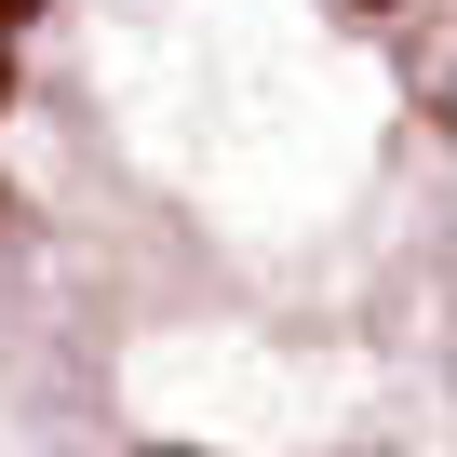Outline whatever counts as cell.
<instances>
[{
	"label": "cell",
	"mask_w": 457,
	"mask_h": 457,
	"mask_svg": "<svg viewBox=\"0 0 457 457\" xmlns=\"http://www.w3.org/2000/svg\"><path fill=\"white\" fill-rule=\"evenodd\" d=\"M0 417L444 457V0H0Z\"/></svg>",
	"instance_id": "6da1fadb"
}]
</instances>
